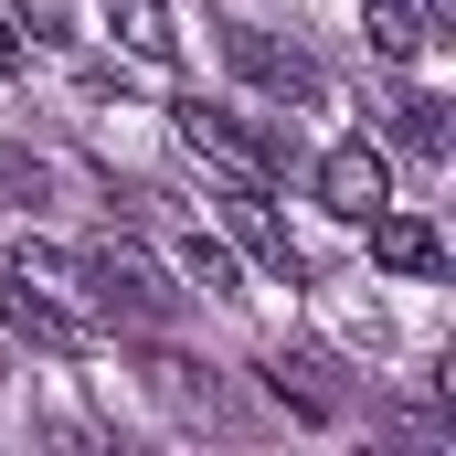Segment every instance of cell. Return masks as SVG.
Returning a JSON list of instances; mask_svg holds the SVG:
<instances>
[{
    "label": "cell",
    "instance_id": "10",
    "mask_svg": "<svg viewBox=\"0 0 456 456\" xmlns=\"http://www.w3.org/2000/svg\"><path fill=\"white\" fill-rule=\"evenodd\" d=\"M393 138H403L414 159H446V96H403V107H393Z\"/></svg>",
    "mask_w": 456,
    "mask_h": 456
},
{
    "label": "cell",
    "instance_id": "5",
    "mask_svg": "<svg viewBox=\"0 0 456 456\" xmlns=\"http://www.w3.org/2000/svg\"><path fill=\"white\" fill-rule=\"evenodd\" d=\"M224 53H233V75H255L276 107H319V64H308V53H287V43H265V32H224Z\"/></svg>",
    "mask_w": 456,
    "mask_h": 456
},
{
    "label": "cell",
    "instance_id": "4",
    "mask_svg": "<svg viewBox=\"0 0 456 456\" xmlns=\"http://www.w3.org/2000/svg\"><path fill=\"white\" fill-rule=\"evenodd\" d=\"M224 224H233V244H244L276 287H297V276H308V255H297V244H287V224L265 213V181H233V191H224Z\"/></svg>",
    "mask_w": 456,
    "mask_h": 456
},
{
    "label": "cell",
    "instance_id": "7",
    "mask_svg": "<svg viewBox=\"0 0 456 456\" xmlns=\"http://www.w3.org/2000/svg\"><path fill=\"white\" fill-rule=\"evenodd\" d=\"M0 330H11V340H32V350H86V330H75L64 308H43L11 265H0Z\"/></svg>",
    "mask_w": 456,
    "mask_h": 456
},
{
    "label": "cell",
    "instance_id": "11",
    "mask_svg": "<svg viewBox=\"0 0 456 456\" xmlns=\"http://www.w3.org/2000/svg\"><path fill=\"white\" fill-rule=\"evenodd\" d=\"M181 276H191V287H213V297H233V255H224V244H202V233L181 244Z\"/></svg>",
    "mask_w": 456,
    "mask_h": 456
},
{
    "label": "cell",
    "instance_id": "1",
    "mask_svg": "<svg viewBox=\"0 0 456 456\" xmlns=\"http://www.w3.org/2000/svg\"><path fill=\"white\" fill-rule=\"evenodd\" d=\"M170 127H181L224 181H276V170H287V138H265V127H255L244 107H224V96H181Z\"/></svg>",
    "mask_w": 456,
    "mask_h": 456
},
{
    "label": "cell",
    "instance_id": "2",
    "mask_svg": "<svg viewBox=\"0 0 456 456\" xmlns=\"http://www.w3.org/2000/svg\"><path fill=\"white\" fill-rule=\"evenodd\" d=\"M75 276L96 287V308L107 319H138V330H159L170 308H181V287L159 276V255H138V244H96V255H75Z\"/></svg>",
    "mask_w": 456,
    "mask_h": 456
},
{
    "label": "cell",
    "instance_id": "6",
    "mask_svg": "<svg viewBox=\"0 0 456 456\" xmlns=\"http://www.w3.org/2000/svg\"><path fill=\"white\" fill-rule=\"evenodd\" d=\"M361 32H371L382 64H414L436 43V0H361Z\"/></svg>",
    "mask_w": 456,
    "mask_h": 456
},
{
    "label": "cell",
    "instance_id": "9",
    "mask_svg": "<svg viewBox=\"0 0 456 456\" xmlns=\"http://www.w3.org/2000/svg\"><path fill=\"white\" fill-rule=\"evenodd\" d=\"M96 11H107V32L138 64H170V43H181V32H170V0H96Z\"/></svg>",
    "mask_w": 456,
    "mask_h": 456
},
{
    "label": "cell",
    "instance_id": "8",
    "mask_svg": "<svg viewBox=\"0 0 456 456\" xmlns=\"http://www.w3.org/2000/svg\"><path fill=\"white\" fill-rule=\"evenodd\" d=\"M371 255H382L393 276H436V265H446V244H436V224H425V213H393V202L371 213Z\"/></svg>",
    "mask_w": 456,
    "mask_h": 456
},
{
    "label": "cell",
    "instance_id": "3",
    "mask_svg": "<svg viewBox=\"0 0 456 456\" xmlns=\"http://www.w3.org/2000/svg\"><path fill=\"white\" fill-rule=\"evenodd\" d=\"M319 202H330L340 224H371V213L393 202V159H382L371 138H340V149L319 159Z\"/></svg>",
    "mask_w": 456,
    "mask_h": 456
},
{
    "label": "cell",
    "instance_id": "12",
    "mask_svg": "<svg viewBox=\"0 0 456 456\" xmlns=\"http://www.w3.org/2000/svg\"><path fill=\"white\" fill-rule=\"evenodd\" d=\"M11 64H21V21H0V75H11Z\"/></svg>",
    "mask_w": 456,
    "mask_h": 456
}]
</instances>
